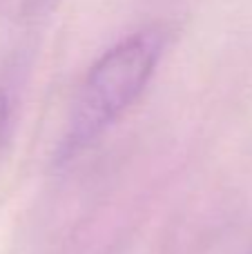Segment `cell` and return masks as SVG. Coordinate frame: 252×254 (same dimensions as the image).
Masks as SVG:
<instances>
[{
	"label": "cell",
	"instance_id": "6da1fadb",
	"mask_svg": "<svg viewBox=\"0 0 252 254\" xmlns=\"http://www.w3.org/2000/svg\"><path fill=\"white\" fill-rule=\"evenodd\" d=\"M161 54V31L145 29L119 40L89 67L67 119L63 136L65 156L83 152L141 98Z\"/></svg>",
	"mask_w": 252,
	"mask_h": 254
},
{
	"label": "cell",
	"instance_id": "7a4b0ae2",
	"mask_svg": "<svg viewBox=\"0 0 252 254\" xmlns=\"http://www.w3.org/2000/svg\"><path fill=\"white\" fill-rule=\"evenodd\" d=\"M9 121H11V101H9L7 92L0 89V143L9 129Z\"/></svg>",
	"mask_w": 252,
	"mask_h": 254
}]
</instances>
